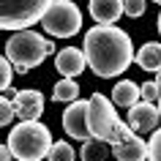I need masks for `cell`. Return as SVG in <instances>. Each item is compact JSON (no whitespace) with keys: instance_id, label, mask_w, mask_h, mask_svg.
Returning a JSON list of instances; mask_svg holds the SVG:
<instances>
[{"instance_id":"obj_3","label":"cell","mask_w":161,"mask_h":161,"mask_svg":"<svg viewBox=\"0 0 161 161\" xmlns=\"http://www.w3.org/2000/svg\"><path fill=\"white\" fill-rule=\"evenodd\" d=\"M55 0H0V25L3 30H27L49 11Z\"/></svg>"},{"instance_id":"obj_24","label":"cell","mask_w":161,"mask_h":161,"mask_svg":"<svg viewBox=\"0 0 161 161\" xmlns=\"http://www.w3.org/2000/svg\"><path fill=\"white\" fill-rule=\"evenodd\" d=\"M156 85L161 87V71H158V74H156Z\"/></svg>"},{"instance_id":"obj_20","label":"cell","mask_w":161,"mask_h":161,"mask_svg":"<svg viewBox=\"0 0 161 161\" xmlns=\"http://www.w3.org/2000/svg\"><path fill=\"white\" fill-rule=\"evenodd\" d=\"M145 6H147V0H126V17L139 19L145 14Z\"/></svg>"},{"instance_id":"obj_13","label":"cell","mask_w":161,"mask_h":161,"mask_svg":"<svg viewBox=\"0 0 161 161\" xmlns=\"http://www.w3.org/2000/svg\"><path fill=\"white\" fill-rule=\"evenodd\" d=\"M139 98H142V87L136 85V82H131V79H126V82H118V85L112 87V101L118 104V107H134V104H139Z\"/></svg>"},{"instance_id":"obj_6","label":"cell","mask_w":161,"mask_h":161,"mask_svg":"<svg viewBox=\"0 0 161 161\" xmlns=\"http://www.w3.org/2000/svg\"><path fill=\"white\" fill-rule=\"evenodd\" d=\"M115 101H109L104 93H93L87 98V123H90V134L96 139H107L109 142L120 118L115 115Z\"/></svg>"},{"instance_id":"obj_4","label":"cell","mask_w":161,"mask_h":161,"mask_svg":"<svg viewBox=\"0 0 161 161\" xmlns=\"http://www.w3.org/2000/svg\"><path fill=\"white\" fill-rule=\"evenodd\" d=\"M47 41L49 38H44L38 36L36 30H19L8 38L6 44V58L14 63V66H25V68H36L41 66L49 49H47Z\"/></svg>"},{"instance_id":"obj_12","label":"cell","mask_w":161,"mask_h":161,"mask_svg":"<svg viewBox=\"0 0 161 161\" xmlns=\"http://www.w3.org/2000/svg\"><path fill=\"white\" fill-rule=\"evenodd\" d=\"M126 14V0H90V17L98 25H115Z\"/></svg>"},{"instance_id":"obj_7","label":"cell","mask_w":161,"mask_h":161,"mask_svg":"<svg viewBox=\"0 0 161 161\" xmlns=\"http://www.w3.org/2000/svg\"><path fill=\"white\" fill-rule=\"evenodd\" d=\"M6 98L14 101L17 107V118L22 120H38L44 112V96L41 90H33V87H25V90H6Z\"/></svg>"},{"instance_id":"obj_27","label":"cell","mask_w":161,"mask_h":161,"mask_svg":"<svg viewBox=\"0 0 161 161\" xmlns=\"http://www.w3.org/2000/svg\"><path fill=\"white\" fill-rule=\"evenodd\" d=\"M153 3H158V6H161V0H153Z\"/></svg>"},{"instance_id":"obj_10","label":"cell","mask_w":161,"mask_h":161,"mask_svg":"<svg viewBox=\"0 0 161 161\" xmlns=\"http://www.w3.org/2000/svg\"><path fill=\"white\" fill-rule=\"evenodd\" d=\"M158 120H161V112L150 101H139L128 109V126L134 128V131H142V134L145 131H156Z\"/></svg>"},{"instance_id":"obj_19","label":"cell","mask_w":161,"mask_h":161,"mask_svg":"<svg viewBox=\"0 0 161 161\" xmlns=\"http://www.w3.org/2000/svg\"><path fill=\"white\" fill-rule=\"evenodd\" d=\"M11 76H14V63L8 58H3V63H0V87H3V93L11 87Z\"/></svg>"},{"instance_id":"obj_26","label":"cell","mask_w":161,"mask_h":161,"mask_svg":"<svg viewBox=\"0 0 161 161\" xmlns=\"http://www.w3.org/2000/svg\"><path fill=\"white\" fill-rule=\"evenodd\" d=\"M158 112H161V98H158Z\"/></svg>"},{"instance_id":"obj_9","label":"cell","mask_w":161,"mask_h":161,"mask_svg":"<svg viewBox=\"0 0 161 161\" xmlns=\"http://www.w3.org/2000/svg\"><path fill=\"white\" fill-rule=\"evenodd\" d=\"M87 66V55L85 49H76V47H66V49H60L55 55V68H58L60 74L66 76V79H74L85 71Z\"/></svg>"},{"instance_id":"obj_5","label":"cell","mask_w":161,"mask_h":161,"mask_svg":"<svg viewBox=\"0 0 161 161\" xmlns=\"http://www.w3.org/2000/svg\"><path fill=\"white\" fill-rule=\"evenodd\" d=\"M41 27L49 36H58V38H71L82 30V11L76 3L71 0H55L49 6V11L44 14Z\"/></svg>"},{"instance_id":"obj_15","label":"cell","mask_w":161,"mask_h":161,"mask_svg":"<svg viewBox=\"0 0 161 161\" xmlns=\"http://www.w3.org/2000/svg\"><path fill=\"white\" fill-rule=\"evenodd\" d=\"M79 156H82V161H107L112 156V145L107 142V139H85L82 142V147H79Z\"/></svg>"},{"instance_id":"obj_17","label":"cell","mask_w":161,"mask_h":161,"mask_svg":"<svg viewBox=\"0 0 161 161\" xmlns=\"http://www.w3.org/2000/svg\"><path fill=\"white\" fill-rule=\"evenodd\" d=\"M74 158H76V153H74V147L68 142H55L52 145L49 161H74Z\"/></svg>"},{"instance_id":"obj_11","label":"cell","mask_w":161,"mask_h":161,"mask_svg":"<svg viewBox=\"0 0 161 161\" xmlns=\"http://www.w3.org/2000/svg\"><path fill=\"white\" fill-rule=\"evenodd\" d=\"M112 156H115V161H147L150 158V145L139 139L136 134H131L128 139L112 145Z\"/></svg>"},{"instance_id":"obj_21","label":"cell","mask_w":161,"mask_h":161,"mask_svg":"<svg viewBox=\"0 0 161 161\" xmlns=\"http://www.w3.org/2000/svg\"><path fill=\"white\" fill-rule=\"evenodd\" d=\"M150 158L147 161H161V128H156L153 131V136H150Z\"/></svg>"},{"instance_id":"obj_25","label":"cell","mask_w":161,"mask_h":161,"mask_svg":"<svg viewBox=\"0 0 161 161\" xmlns=\"http://www.w3.org/2000/svg\"><path fill=\"white\" fill-rule=\"evenodd\" d=\"M156 25H158V33H161V14H158V22H156Z\"/></svg>"},{"instance_id":"obj_14","label":"cell","mask_w":161,"mask_h":161,"mask_svg":"<svg viewBox=\"0 0 161 161\" xmlns=\"http://www.w3.org/2000/svg\"><path fill=\"white\" fill-rule=\"evenodd\" d=\"M136 66L142 71H161V44L158 41L142 44L136 52Z\"/></svg>"},{"instance_id":"obj_16","label":"cell","mask_w":161,"mask_h":161,"mask_svg":"<svg viewBox=\"0 0 161 161\" xmlns=\"http://www.w3.org/2000/svg\"><path fill=\"white\" fill-rule=\"evenodd\" d=\"M76 96H79V85H76L74 79H60L58 85H55V101H68V104H74L76 101Z\"/></svg>"},{"instance_id":"obj_23","label":"cell","mask_w":161,"mask_h":161,"mask_svg":"<svg viewBox=\"0 0 161 161\" xmlns=\"http://www.w3.org/2000/svg\"><path fill=\"white\" fill-rule=\"evenodd\" d=\"M0 161H14V153H11L8 145H3V147H0Z\"/></svg>"},{"instance_id":"obj_1","label":"cell","mask_w":161,"mask_h":161,"mask_svg":"<svg viewBox=\"0 0 161 161\" xmlns=\"http://www.w3.org/2000/svg\"><path fill=\"white\" fill-rule=\"evenodd\" d=\"M82 44H85L82 49L87 55V66L101 79H112V76L123 74L136 60L131 36L115 25H96L90 30H85Z\"/></svg>"},{"instance_id":"obj_22","label":"cell","mask_w":161,"mask_h":161,"mask_svg":"<svg viewBox=\"0 0 161 161\" xmlns=\"http://www.w3.org/2000/svg\"><path fill=\"white\" fill-rule=\"evenodd\" d=\"M156 98H161V87L156 85V82H145L142 85V101H156Z\"/></svg>"},{"instance_id":"obj_8","label":"cell","mask_w":161,"mask_h":161,"mask_svg":"<svg viewBox=\"0 0 161 161\" xmlns=\"http://www.w3.org/2000/svg\"><path fill=\"white\" fill-rule=\"evenodd\" d=\"M63 131L71 139H93L90 123H87V101L68 104V109L63 112Z\"/></svg>"},{"instance_id":"obj_2","label":"cell","mask_w":161,"mask_h":161,"mask_svg":"<svg viewBox=\"0 0 161 161\" xmlns=\"http://www.w3.org/2000/svg\"><path fill=\"white\" fill-rule=\"evenodd\" d=\"M6 145L11 147L17 161H41V158H49V150L55 142H52V134L44 123L22 120L11 128Z\"/></svg>"},{"instance_id":"obj_18","label":"cell","mask_w":161,"mask_h":161,"mask_svg":"<svg viewBox=\"0 0 161 161\" xmlns=\"http://www.w3.org/2000/svg\"><path fill=\"white\" fill-rule=\"evenodd\" d=\"M14 118H17V107H14L11 98L3 96V101H0V126H8Z\"/></svg>"}]
</instances>
